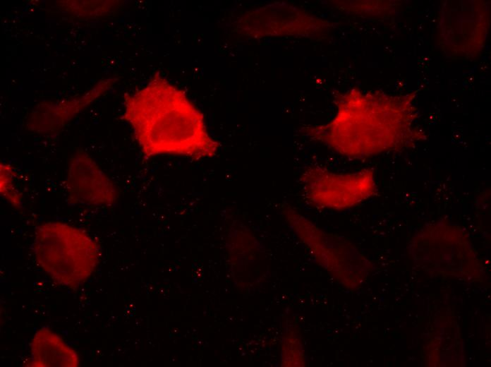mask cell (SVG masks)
Here are the masks:
<instances>
[{"label":"cell","instance_id":"cell-1","mask_svg":"<svg viewBox=\"0 0 491 367\" xmlns=\"http://www.w3.org/2000/svg\"><path fill=\"white\" fill-rule=\"evenodd\" d=\"M124 119L147 157H212L220 144L210 135L204 116L186 93L156 75L124 100Z\"/></svg>","mask_w":491,"mask_h":367},{"label":"cell","instance_id":"cell-4","mask_svg":"<svg viewBox=\"0 0 491 367\" xmlns=\"http://www.w3.org/2000/svg\"><path fill=\"white\" fill-rule=\"evenodd\" d=\"M303 179L305 195L313 204L322 207H350L372 195L376 190L373 172L368 169L344 174L310 169Z\"/></svg>","mask_w":491,"mask_h":367},{"label":"cell","instance_id":"cell-2","mask_svg":"<svg viewBox=\"0 0 491 367\" xmlns=\"http://www.w3.org/2000/svg\"><path fill=\"white\" fill-rule=\"evenodd\" d=\"M348 95L337 115L322 127L323 139L339 153L364 157L396 149L419 134L415 110L408 100L384 95Z\"/></svg>","mask_w":491,"mask_h":367},{"label":"cell","instance_id":"cell-6","mask_svg":"<svg viewBox=\"0 0 491 367\" xmlns=\"http://www.w3.org/2000/svg\"><path fill=\"white\" fill-rule=\"evenodd\" d=\"M80 365L77 351L49 327L43 326L31 340L30 366L33 367H76Z\"/></svg>","mask_w":491,"mask_h":367},{"label":"cell","instance_id":"cell-7","mask_svg":"<svg viewBox=\"0 0 491 367\" xmlns=\"http://www.w3.org/2000/svg\"><path fill=\"white\" fill-rule=\"evenodd\" d=\"M13 173L8 165L1 164V193L13 204V206H20L21 199L15 191L13 185Z\"/></svg>","mask_w":491,"mask_h":367},{"label":"cell","instance_id":"cell-3","mask_svg":"<svg viewBox=\"0 0 491 367\" xmlns=\"http://www.w3.org/2000/svg\"><path fill=\"white\" fill-rule=\"evenodd\" d=\"M42 270L58 284L76 288L85 282L99 260L98 244L81 229L61 222L39 225L32 243Z\"/></svg>","mask_w":491,"mask_h":367},{"label":"cell","instance_id":"cell-5","mask_svg":"<svg viewBox=\"0 0 491 367\" xmlns=\"http://www.w3.org/2000/svg\"><path fill=\"white\" fill-rule=\"evenodd\" d=\"M66 191L69 200L85 206H108L116 200L114 183L85 152L74 155L68 167Z\"/></svg>","mask_w":491,"mask_h":367}]
</instances>
